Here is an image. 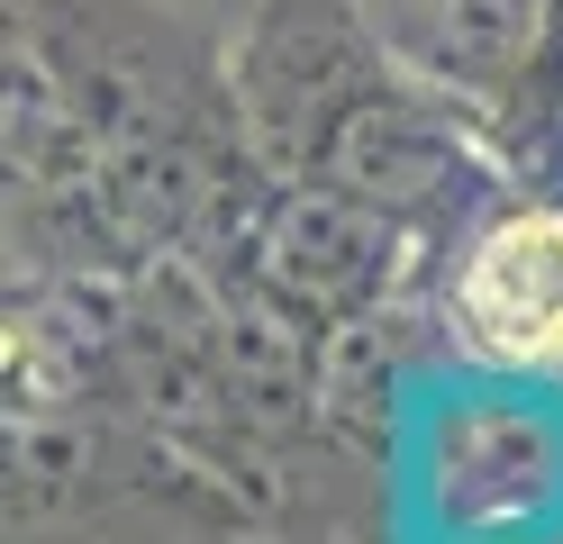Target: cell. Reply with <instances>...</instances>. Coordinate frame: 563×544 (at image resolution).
<instances>
[{
  "label": "cell",
  "instance_id": "obj_1",
  "mask_svg": "<svg viewBox=\"0 0 563 544\" xmlns=\"http://www.w3.org/2000/svg\"><path fill=\"white\" fill-rule=\"evenodd\" d=\"M345 10L409 82L445 91L473 127L527 119L563 36V0H345Z\"/></svg>",
  "mask_w": 563,
  "mask_h": 544
},
{
  "label": "cell",
  "instance_id": "obj_2",
  "mask_svg": "<svg viewBox=\"0 0 563 544\" xmlns=\"http://www.w3.org/2000/svg\"><path fill=\"white\" fill-rule=\"evenodd\" d=\"M445 318L490 373H563V200L482 209L454 245Z\"/></svg>",
  "mask_w": 563,
  "mask_h": 544
},
{
  "label": "cell",
  "instance_id": "obj_3",
  "mask_svg": "<svg viewBox=\"0 0 563 544\" xmlns=\"http://www.w3.org/2000/svg\"><path fill=\"white\" fill-rule=\"evenodd\" d=\"M391 245H400L391 209L336 191V181L291 173L282 200L264 209V227H255V281L291 318H355L391 281Z\"/></svg>",
  "mask_w": 563,
  "mask_h": 544
},
{
  "label": "cell",
  "instance_id": "obj_4",
  "mask_svg": "<svg viewBox=\"0 0 563 544\" xmlns=\"http://www.w3.org/2000/svg\"><path fill=\"white\" fill-rule=\"evenodd\" d=\"M437 518L464 535H518L563 490V435L527 399H464L437 418Z\"/></svg>",
  "mask_w": 563,
  "mask_h": 544
}]
</instances>
